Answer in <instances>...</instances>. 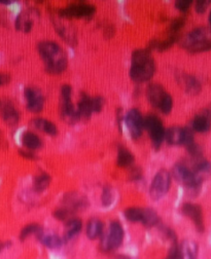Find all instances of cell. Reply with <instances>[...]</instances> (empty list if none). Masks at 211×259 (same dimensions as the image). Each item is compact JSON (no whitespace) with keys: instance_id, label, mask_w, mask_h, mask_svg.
<instances>
[{"instance_id":"cell-11","label":"cell","mask_w":211,"mask_h":259,"mask_svg":"<svg viewBox=\"0 0 211 259\" xmlns=\"http://www.w3.org/2000/svg\"><path fill=\"white\" fill-rule=\"evenodd\" d=\"M124 239V229L118 221H112L108 234L103 239V247L106 250H115L122 245Z\"/></svg>"},{"instance_id":"cell-28","label":"cell","mask_w":211,"mask_h":259,"mask_svg":"<svg viewBox=\"0 0 211 259\" xmlns=\"http://www.w3.org/2000/svg\"><path fill=\"white\" fill-rule=\"evenodd\" d=\"M82 229V221L80 219H70L66 224V239H71L80 233Z\"/></svg>"},{"instance_id":"cell-37","label":"cell","mask_w":211,"mask_h":259,"mask_svg":"<svg viewBox=\"0 0 211 259\" xmlns=\"http://www.w3.org/2000/svg\"><path fill=\"white\" fill-rule=\"evenodd\" d=\"M141 170H140V168H134V169H132V171H131V179H135V180H137V179H139L140 178V177H141Z\"/></svg>"},{"instance_id":"cell-1","label":"cell","mask_w":211,"mask_h":259,"mask_svg":"<svg viewBox=\"0 0 211 259\" xmlns=\"http://www.w3.org/2000/svg\"><path fill=\"white\" fill-rule=\"evenodd\" d=\"M156 72V63L150 50H136L132 53L130 77L136 83L149 81Z\"/></svg>"},{"instance_id":"cell-30","label":"cell","mask_w":211,"mask_h":259,"mask_svg":"<svg viewBox=\"0 0 211 259\" xmlns=\"http://www.w3.org/2000/svg\"><path fill=\"white\" fill-rule=\"evenodd\" d=\"M143 209L141 208H129L125 211V217L131 222H138L142 220Z\"/></svg>"},{"instance_id":"cell-16","label":"cell","mask_w":211,"mask_h":259,"mask_svg":"<svg viewBox=\"0 0 211 259\" xmlns=\"http://www.w3.org/2000/svg\"><path fill=\"white\" fill-rule=\"evenodd\" d=\"M0 114L8 126L17 125L20 119V114L16 107L7 100L0 99Z\"/></svg>"},{"instance_id":"cell-14","label":"cell","mask_w":211,"mask_h":259,"mask_svg":"<svg viewBox=\"0 0 211 259\" xmlns=\"http://www.w3.org/2000/svg\"><path fill=\"white\" fill-rule=\"evenodd\" d=\"M24 96L27 101V109L33 113H38L43 110L45 98L42 92L36 88H27L24 92Z\"/></svg>"},{"instance_id":"cell-10","label":"cell","mask_w":211,"mask_h":259,"mask_svg":"<svg viewBox=\"0 0 211 259\" xmlns=\"http://www.w3.org/2000/svg\"><path fill=\"white\" fill-rule=\"evenodd\" d=\"M165 139L171 145H191L194 143V136L190 129L172 127L165 132Z\"/></svg>"},{"instance_id":"cell-12","label":"cell","mask_w":211,"mask_h":259,"mask_svg":"<svg viewBox=\"0 0 211 259\" xmlns=\"http://www.w3.org/2000/svg\"><path fill=\"white\" fill-rule=\"evenodd\" d=\"M126 125L130 131L131 137L134 140L139 139L144 129V118L136 108L131 109L126 115Z\"/></svg>"},{"instance_id":"cell-40","label":"cell","mask_w":211,"mask_h":259,"mask_svg":"<svg viewBox=\"0 0 211 259\" xmlns=\"http://www.w3.org/2000/svg\"><path fill=\"white\" fill-rule=\"evenodd\" d=\"M3 144H5V141L3 140L2 138V135H1V132H0V148H3Z\"/></svg>"},{"instance_id":"cell-6","label":"cell","mask_w":211,"mask_h":259,"mask_svg":"<svg viewBox=\"0 0 211 259\" xmlns=\"http://www.w3.org/2000/svg\"><path fill=\"white\" fill-rule=\"evenodd\" d=\"M144 129L148 131L154 147L159 149L165 139V129L160 117L155 114H149L144 118Z\"/></svg>"},{"instance_id":"cell-8","label":"cell","mask_w":211,"mask_h":259,"mask_svg":"<svg viewBox=\"0 0 211 259\" xmlns=\"http://www.w3.org/2000/svg\"><path fill=\"white\" fill-rule=\"evenodd\" d=\"M96 11V7L89 3H73L65 7L63 9L58 10L57 15L64 19H84L91 18Z\"/></svg>"},{"instance_id":"cell-43","label":"cell","mask_w":211,"mask_h":259,"mask_svg":"<svg viewBox=\"0 0 211 259\" xmlns=\"http://www.w3.org/2000/svg\"><path fill=\"white\" fill-rule=\"evenodd\" d=\"M3 246H4V245H3V244H1V243H0V250H1V249L3 248Z\"/></svg>"},{"instance_id":"cell-21","label":"cell","mask_w":211,"mask_h":259,"mask_svg":"<svg viewBox=\"0 0 211 259\" xmlns=\"http://www.w3.org/2000/svg\"><path fill=\"white\" fill-rule=\"evenodd\" d=\"M22 142L24 146L28 149L30 152L36 151V149H39L43 145V142L41 138L38 137L37 135H35L32 132H26L22 136Z\"/></svg>"},{"instance_id":"cell-13","label":"cell","mask_w":211,"mask_h":259,"mask_svg":"<svg viewBox=\"0 0 211 259\" xmlns=\"http://www.w3.org/2000/svg\"><path fill=\"white\" fill-rule=\"evenodd\" d=\"M72 89L68 85H64L61 89V112L62 116L65 119L74 121L76 117V109L73 106L71 101Z\"/></svg>"},{"instance_id":"cell-15","label":"cell","mask_w":211,"mask_h":259,"mask_svg":"<svg viewBox=\"0 0 211 259\" xmlns=\"http://www.w3.org/2000/svg\"><path fill=\"white\" fill-rule=\"evenodd\" d=\"M182 212L183 214L188 216L190 219L193 220L195 223V226L197 227L199 233H203L204 231V220H203V213L202 209L199 205H195V204H184L182 206Z\"/></svg>"},{"instance_id":"cell-3","label":"cell","mask_w":211,"mask_h":259,"mask_svg":"<svg viewBox=\"0 0 211 259\" xmlns=\"http://www.w3.org/2000/svg\"><path fill=\"white\" fill-rule=\"evenodd\" d=\"M181 47L190 52H202L211 50V29L199 27L181 39Z\"/></svg>"},{"instance_id":"cell-35","label":"cell","mask_w":211,"mask_h":259,"mask_svg":"<svg viewBox=\"0 0 211 259\" xmlns=\"http://www.w3.org/2000/svg\"><path fill=\"white\" fill-rule=\"evenodd\" d=\"M210 3L211 0H198V1H196V11L198 13L205 12Z\"/></svg>"},{"instance_id":"cell-23","label":"cell","mask_w":211,"mask_h":259,"mask_svg":"<svg viewBox=\"0 0 211 259\" xmlns=\"http://www.w3.org/2000/svg\"><path fill=\"white\" fill-rule=\"evenodd\" d=\"M211 121L208 115L200 114L197 115L192 121V128L198 133H206L210 130Z\"/></svg>"},{"instance_id":"cell-29","label":"cell","mask_w":211,"mask_h":259,"mask_svg":"<svg viewBox=\"0 0 211 259\" xmlns=\"http://www.w3.org/2000/svg\"><path fill=\"white\" fill-rule=\"evenodd\" d=\"M159 221V217H158V214L150 208L143 209V216H142V220L141 222L146 225V226H154Z\"/></svg>"},{"instance_id":"cell-18","label":"cell","mask_w":211,"mask_h":259,"mask_svg":"<svg viewBox=\"0 0 211 259\" xmlns=\"http://www.w3.org/2000/svg\"><path fill=\"white\" fill-rule=\"evenodd\" d=\"M198 245L191 240L183 241L179 248V259H197Z\"/></svg>"},{"instance_id":"cell-26","label":"cell","mask_w":211,"mask_h":259,"mask_svg":"<svg viewBox=\"0 0 211 259\" xmlns=\"http://www.w3.org/2000/svg\"><path fill=\"white\" fill-rule=\"evenodd\" d=\"M39 236V240H41V242L46 245L47 247H50V248H57L60 246L61 244V240L58 236L56 235H52V234H44L43 231H41V233L37 234Z\"/></svg>"},{"instance_id":"cell-33","label":"cell","mask_w":211,"mask_h":259,"mask_svg":"<svg viewBox=\"0 0 211 259\" xmlns=\"http://www.w3.org/2000/svg\"><path fill=\"white\" fill-rule=\"evenodd\" d=\"M112 192L109 187H104L102 193V204L104 207H108L112 203Z\"/></svg>"},{"instance_id":"cell-2","label":"cell","mask_w":211,"mask_h":259,"mask_svg":"<svg viewBox=\"0 0 211 259\" xmlns=\"http://www.w3.org/2000/svg\"><path fill=\"white\" fill-rule=\"evenodd\" d=\"M37 49L45 62L47 72L59 74L66 69L67 57L58 44L54 42H42L38 44Z\"/></svg>"},{"instance_id":"cell-24","label":"cell","mask_w":211,"mask_h":259,"mask_svg":"<svg viewBox=\"0 0 211 259\" xmlns=\"http://www.w3.org/2000/svg\"><path fill=\"white\" fill-rule=\"evenodd\" d=\"M103 231V223L96 218H93L88 222L87 226V236L91 240H95L102 235Z\"/></svg>"},{"instance_id":"cell-20","label":"cell","mask_w":211,"mask_h":259,"mask_svg":"<svg viewBox=\"0 0 211 259\" xmlns=\"http://www.w3.org/2000/svg\"><path fill=\"white\" fill-rule=\"evenodd\" d=\"M32 125L37 130H41L50 136H57L59 131L58 128L52 121L44 118H35L32 120Z\"/></svg>"},{"instance_id":"cell-17","label":"cell","mask_w":211,"mask_h":259,"mask_svg":"<svg viewBox=\"0 0 211 259\" xmlns=\"http://www.w3.org/2000/svg\"><path fill=\"white\" fill-rule=\"evenodd\" d=\"M178 77L179 85L189 94H198L201 91V85L194 76L189 74H180Z\"/></svg>"},{"instance_id":"cell-9","label":"cell","mask_w":211,"mask_h":259,"mask_svg":"<svg viewBox=\"0 0 211 259\" xmlns=\"http://www.w3.org/2000/svg\"><path fill=\"white\" fill-rule=\"evenodd\" d=\"M171 186V177L169 172L166 170H161L154 177L151 185V197L154 201L160 200L163 198Z\"/></svg>"},{"instance_id":"cell-42","label":"cell","mask_w":211,"mask_h":259,"mask_svg":"<svg viewBox=\"0 0 211 259\" xmlns=\"http://www.w3.org/2000/svg\"><path fill=\"white\" fill-rule=\"evenodd\" d=\"M209 23H210V25H211V11H210V13H209Z\"/></svg>"},{"instance_id":"cell-41","label":"cell","mask_w":211,"mask_h":259,"mask_svg":"<svg viewBox=\"0 0 211 259\" xmlns=\"http://www.w3.org/2000/svg\"><path fill=\"white\" fill-rule=\"evenodd\" d=\"M12 1H10V0H0V3H2V4H9Z\"/></svg>"},{"instance_id":"cell-32","label":"cell","mask_w":211,"mask_h":259,"mask_svg":"<svg viewBox=\"0 0 211 259\" xmlns=\"http://www.w3.org/2000/svg\"><path fill=\"white\" fill-rule=\"evenodd\" d=\"M186 24V21H184L183 18H175L170 24L169 27V34L171 35H177L178 31L182 29V27Z\"/></svg>"},{"instance_id":"cell-34","label":"cell","mask_w":211,"mask_h":259,"mask_svg":"<svg viewBox=\"0 0 211 259\" xmlns=\"http://www.w3.org/2000/svg\"><path fill=\"white\" fill-rule=\"evenodd\" d=\"M192 3V0H177L175 2V7L182 12H186L191 7Z\"/></svg>"},{"instance_id":"cell-31","label":"cell","mask_w":211,"mask_h":259,"mask_svg":"<svg viewBox=\"0 0 211 259\" xmlns=\"http://www.w3.org/2000/svg\"><path fill=\"white\" fill-rule=\"evenodd\" d=\"M42 231V228L39 225L35 224V223H32V224H29L27 226H25L22 231H21V240H24L26 239L27 237H29L30 235H34V234H38V233H41Z\"/></svg>"},{"instance_id":"cell-19","label":"cell","mask_w":211,"mask_h":259,"mask_svg":"<svg viewBox=\"0 0 211 259\" xmlns=\"http://www.w3.org/2000/svg\"><path fill=\"white\" fill-rule=\"evenodd\" d=\"M177 40V35H171L169 34L168 37L164 40H160V39H155L153 42L150 43L149 45V49L150 51H158V52H164L168 49H170L172 47L175 42Z\"/></svg>"},{"instance_id":"cell-36","label":"cell","mask_w":211,"mask_h":259,"mask_svg":"<svg viewBox=\"0 0 211 259\" xmlns=\"http://www.w3.org/2000/svg\"><path fill=\"white\" fill-rule=\"evenodd\" d=\"M70 213H71V211L68 208H62L55 212V217L59 220H66L69 218Z\"/></svg>"},{"instance_id":"cell-25","label":"cell","mask_w":211,"mask_h":259,"mask_svg":"<svg viewBox=\"0 0 211 259\" xmlns=\"http://www.w3.org/2000/svg\"><path fill=\"white\" fill-rule=\"evenodd\" d=\"M51 183V177L47 173H42L35 177L34 179V189L37 193H43Z\"/></svg>"},{"instance_id":"cell-5","label":"cell","mask_w":211,"mask_h":259,"mask_svg":"<svg viewBox=\"0 0 211 259\" xmlns=\"http://www.w3.org/2000/svg\"><path fill=\"white\" fill-rule=\"evenodd\" d=\"M147 97L150 103L165 114L172 110L173 99L159 84H152L147 90Z\"/></svg>"},{"instance_id":"cell-39","label":"cell","mask_w":211,"mask_h":259,"mask_svg":"<svg viewBox=\"0 0 211 259\" xmlns=\"http://www.w3.org/2000/svg\"><path fill=\"white\" fill-rule=\"evenodd\" d=\"M19 153L25 158H28V159H35L36 158L35 155L30 151H20Z\"/></svg>"},{"instance_id":"cell-4","label":"cell","mask_w":211,"mask_h":259,"mask_svg":"<svg viewBox=\"0 0 211 259\" xmlns=\"http://www.w3.org/2000/svg\"><path fill=\"white\" fill-rule=\"evenodd\" d=\"M174 178L186 186L190 193H198L201 188L202 179L198 176L194 169L189 167L186 163H177L172 170Z\"/></svg>"},{"instance_id":"cell-22","label":"cell","mask_w":211,"mask_h":259,"mask_svg":"<svg viewBox=\"0 0 211 259\" xmlns=\"http://www.w3.org/2000/svg\"><path fill=\"white\" fill-rule=\"evenodd\" d=\"M133 162H134V155H132L131 152H129V149L123 146L118 147L117 159H116L117 166L121 168H127L133 165Z\"/></svg>"},{"instance_id":"cell-38","label":"cell","mask_w":211,"mask_h":259,"mask_svg":"<svg viewBox=\"0 0 211 259\" xmlns=\"http://www.w3.org/2000/svg\"><path fill=\"white\" fill-rule=\"evenodd\" d=\"M9 81H10V76L8 74L0 73V87L7 85Z\"/></svg>"},{"instance_id":"cell-7","label":"cell","mask_w":211,"mask_h":259,"mask_svg":"<svg viewBox=\"0 0 211 259\" xmlns=\"http://www.w3.org/2000/svg\"><path fill=\"white\" fill-rule=\"evenodd\" d=\"M102 97H90L85 93L82 94V98L76 108V117L89 118L93 112H100L104 105Z\"/></svg>"},{"instance_id":"cell-27","label":"cell","mask_w":211,"mask_h":259,"mask_svg":"<svg viewBox=\"0 0 211 259\" xmlns=\"http://www.w3.org/2000/svg\"><path fill=\"white\" fill-rule=\"evenodd\" d=\"M33 26V21L25 13H21V15L17 18L16 21V27L18 30H22L25 33H28L31 31Z\"/></svg>"}]
</instances>
